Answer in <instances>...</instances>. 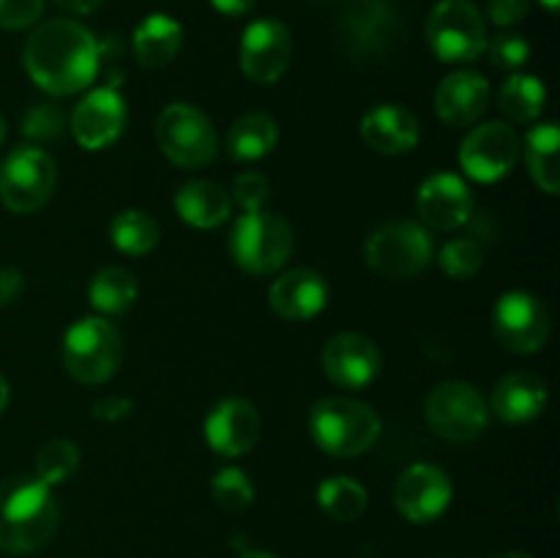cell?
Returning <instances> with one entry per match:
<instances>
[{
  "mask_svg": "<svg viewBox=\"0 0 560 558\" xmlns=\"http://www.w3.org/2000/svg\"><path fill=\"white\" fill-rule=\"evenodd\" d=\"M102 47L88 27L74 20H49L31 33L25 44V69L42 91L71 96L96 80Z\"/></svg>",
  "mask_w": 560,
  "mask_h": 558,
  "instance_id": "6da1fadb",
  "label": "cell"
},
{
  "mask_svg": "<svg viewBox=\"0 0 560 558\" xmlns=\"http://www.w3.org/2000/svg\"><path fill=\"white\" fill-rule=\"evenodd\" d=\"M60 523L52 487L38 476H11L0 485V550L11 556L36 553Z\"/></svg>",
  "mask_w": 560,
  "mask_h": 558,
  "instance_id": "7a4b0ae2",
  "label": "cell"
},
{
  "mask_svg": "<svg viewBox=\"0 0 560 558\" xmlns=\"http://www.w3.org/2000/svg\"><path fill=\"white\" fill-rule=\"evenodd\" d=\"M312 438L331 457H359L381 435V416L359 399L328 397L312 408Z\"/></svg>",
  "mask_w": 560,
  "mask_h": 558,
  "instance_id": "3957f363",
  "label": "cell"
},
{
  "mask_svg": "<svg viewBox=\"0 0 560 558\" xmlns=\"http://www.w3.org/2000/svg\"><path fill=\"white\" fill-rule=\"evenodd\" d=\"M124 342L104 317H82L63 337V367L77 383L98 386L118 372Z\"/></svg>",
  "mask_w": 560,
  "mask_h": 558,
  "instance_id": "277c9868",
  "label": "cell"
},
{
  "mask_svg": "<svg viewBox=\"0 0 560 558\" xmlns=\"http://www.w3.org/2000/svg\"><path fill=\"white\" fill-rule=\"evenodd\" d=\"M293 228L282 217L268 211H246L235 219L230 233L233 260L249 274H273L293 255Z\"/></svg>",
  "mask_w": 560,
  "mask_h": 558,
  "instance_id": "5b68a950",
  "label": "cell"
},
{
  "mask_svg": "<svg viewBox=\"0 0 560 558\" xmlns=\"http://www.w3.org/2000/svg\"><path fill=\"white\" fill-rule=\"evenodd\" d=\"M427 44L443 63H470L487 49L485 16L470 0H441L427 20Z\"/></svg>",
  "mask_w": 560,
  "mask_h": 558,
  "instance_id": "8992f818",
  "label": "cell"
},
{
  "mask_svg": "<svg viewBox=\"0 0 560 558\" xmlns=\"http://www.w3.org/2000/svg\"><path fill=\"white\" fill-rule=\"evenodd\" d=\"M156 142L170 162L186 170L206 167L219 151L217 131L208 115L186 102H175L162 109L156 120Z\"/></svg>",
  "mask_w": 560,
  "mask_h": 558,
  "instance_id": "52a82bcc",
  "label": "cell"
},
{
  "mask_svg": "<svg viewBox=\"0 0 560 558\" xmlns=\"http://www.w3.org/2000/svg\"><path fill=\"white\" fill-rule=\"evenodd\" d=\"M58 184L52 156L36 146H22L5 156L0 167V200L14 213H33L44 208Z\"/></svg>",
  "mask_w": 560,
  "mask_h": 558,
  "instance_id": "ba28073f",
  "label": "cell"
},
{
  "mask_svg": "<svg viewBox=\"0 0 560 558\" xmlns=\"http://www.w3.org/2000/svg\"><path fill=\"white\" fill-rule=\"evenodd\" d=\"M427 425L441 438L454 443H465L479 438L490 425V405L479 394V388L463 381L441 383L430 392L424 403Z\"/></svg>",
  "mask_w": 560,
  "mask_h": 558,
  "instance_id": "9c48e42d",
  "label": "cell"
},
{
  "mask_svg": "<svg viewBox=\"0 0 560 558\" xmlns=\"http://www.w3.org/2000/svg\"><path fill=\"white\" fill-rule=\"evenodd\" d=\"M432 235L416 222H388L370 235L364 246L366 263L392 279L416 277L432 260Z\"/></svg>",
  "mask_w": 560,
  "mask_h": 558,
  "instance_id": "30bf717a",
  "label": "cell"
},
{
  "mask_svg": "<svg viewBox=\"0 0 560 558\" xmlns=\"http://www.w3.org/2000/svg\"><path fill=\"white\" fill-rule=\"evenodd\" d=\"M339 36L353 58H383L392 53L399 36L397 9L392 0H348L339 20Z\"/></svg>",
  "mask_w": 560,
  "mask_h": 558,
  "instance_id": "8fae6325",
  "label": "cell"
},
{
  "mask_svg": "<svg viewBox=\"0 0 560 558\" xmlns=\"http://www.w3.org/2000/svg\"><path fill=\"white\" fill-rule=\"evenodd\" d=\"M492 332L503 348L514 353H536L550 337V315L536 295L512 290L503 293L492 310Z\"/></svg>",
  "mask_w": 560,
  "mask_h": 558,
  "instance_id": "7c38bea8",
  "label": "cell"
},
{
  "mask_svg": "<svg viewBox=\"0 0 560 558\" xmlns=\"http://www.w3.org/2000/svg\"><path fill=\"white\" fill-rule=\"evenodd\" d=\"M520 159V137L503 120H490L470 131L459 148V164L479 184L501 181Z\"/></svg>",
  "mask_w": 560,
  "mask_h": 558,
  "instance_id": "4fadbf2b",
  "label": "cell"
},
{
  "mask_svg": "<svg viewBox=\"0 0 560 558\" xmlns=\"http://www.w3.org/2000/svg\"><path fill=\"white\" fill-rule=\"evenodd\" d=\"M71 135L85 151L113 146L126 129V102L115 85H102L88 93L71 113Z\"/></svg>",
  "mask_w": 560,
  "mask_h": 558,
  "instance_id": "5bb4252c",
  "label": "cell"
},
{
  "mask_svg": "<svg viewBox=\"0 0 560 558\" xmlns=\"http://www.w3.org/2000/svg\"><path fill=\"white\" fill-rule=\"evenodd\" d=\"M452 479L446 470L432 463H416L397 479L394 487V501L402 518L410 523H432L441 518L452 503Z\"/></svg>",
  "mask_w": 560,
  "mask_h": 558,
  "instance_id": "9a60e30c",
  "label": "cell"
},
{
  "mask_svg": "<svg viewBox=\"0 0 560 558\" xmlns=\"http://www.w3.org/2000/svg\"><path fill=\"white\" fill-rule=\"evenodd\" d=\"M293 36L277 20H257L241 38V69L252 82L271 85L288 71Z\"/></svg>",
  "mask_w": 560,
  "mask_h": 558,
  "instance_id": "2e32d148",
  "label": "cell"
},
{
  "mask_svg": "<svg viewBox=\"0 0 560 558\" xmlns=\"http://www.w3.org/2000/svg\"><path fill=\"white\" fill-rule=\"evenodd\" d=\"M381 350L359 332H342L323 348V370L337 386L364 388L381 375Z\"/></svg>",
  "mask_w": 560,
  "mask_h": 558,
  "instance_id": "e0dca14e",
  "label": "cell"
},
{
  "mask_svg": "<svg viewBox=\"0 0 560 558\" xmlns=\"http://www.w3.org/2000/svg\"><path fill=\"white\" fill-rule=\"evenodd\" d=\"M262 421L252 403L241 397H228L206 419V441L222 457H241L249 449H255L260 438Z\"/></svg>",
  "mask_w": 560,
  "mask_h": 558,
  "instance_id": "ac0fdd59",
  "label": "cell"
},
{
  "mask_svg": "<svg viewBox=\"0 0 560 558\" xmlns=\"http://www.w3.org/2000/svg\"><path fill=\"white\" fill-rule=\"evenodd\" d=\"M421 219L435 230H457L474 213V195L468 184L454 173H435L419 186Z\"/></svg>",
  "mask_w": 560,
  "mask_h": 558,
  "instance_id": "d6986e66",
  "label": "cell"
},
{
  "mask_svg": "<svg viewBox=\"0 0 560 558\" xmlns=\"http://www.w3.org/2000/svg\"><path fill=\"white\" fill-rule=\"evenodd\" d=\"M328 301V284L312 268H293L282 274L268 290V304L284 321H310L323 312Z\"/></svg>",
  "mask_w": 560,
  "mask_h": 558,
  "instance_id": "ffe728a7",
  "label": "cell"
},
{
  "mask_svg": "<svg viewBox=\"0 0 560 558\" xmlns=\"http://www.w3.org/2000/svg\"><path fill=\"white\" fill-rule=\"evenodd\" d=\"M361 137L377 153H408L419 146L421 126L410 109L399 104H377L361 118Z\"/></svg>",
  "mask_w": 560,
  "mask_h": 558,
  "instance_id": "44dd1931",
  "label": "cell"
},
{
  "mask_svg": "<svg viewBox=\"0 0 560 558\" xmlns=\"http://www.w3.org/2000/svg\"><path fill=\"white\" fill-rule=\"evenodd\" d=\"M490 104V82L476 71H454L438 85V118L448 126H468L481 118Z\"/></svg>",
  "mask_w": 560,
  "mask_h": 558,
  "instance_id": "7402d4cb",
  "label": "cell"
},
{
  "mask_svg": "<svg viewBox=\"0 0 560 558\" xmlns=\"http://www.w3.org/2000/svg\"><path fill=\"white\" fill-rule=\"evenodd\" d=\"M547 405V386L534 372H512L492 392V410L509 425L536 419Z\"/></svg>",
  "mask_w": 560,
  "mask_h": 558,
  "instance_id": "603a6c76",
  "label": "cell"
},
{
  "mask_svg": "<svg viewBox=\"0 0 560 558\" xmlns=\"http://www.w3.org/2000/svg\"><path fill=\"white\" fill-rule=\"evenodd\" d=\"M175 211L191 228L211 230L228 222L233 200H230V191L217 181H189L175 195Z\"/></svg>",
  "mask_w": 560,
  "mask_h": 558,
  "instance_id": "cb8c5ba5",
  "label": "cell"
},
{
  "mask_svg": "<svg viewBox=\"0 0 560 558\" xmlns=\"http://www.w3.org/2000/svg\"><path fill=\"white\" fill-rule=\"evenodd\" d=\"M180 42H184V31L173 16L151 14L137 25L131 47H135V58L145 69H162L178 55Z\"/></svg>",
  "mask_w": 560,
  "mask_h": 558,
  "instance_id": "d4e9b609",
  "label": "cell"
},
{
  "mask_svg": "<svg viewBox=\"0 0 560 558\" xmlns=\"http://www.w3.org/2000/svg\"><path fill=\"white\" fill-rule=\"evenodd\" d=\"M560 131L556 124H539L528 131L525 140V162H528L530 178L541 191L558 195L560 189Z\"/></svg>",
  "mask_w": 560,
  "mask_h": 558,
  "instance_id": "484cf974",
  "label": "cell"
},
{
  "mask_svg": "<svg viewBox=\"0 0 560 558\" xmlns=\"http://www.w3.org/2000/svg\"><path fill=\"white\" fill-rule=\"evenodd\" d=\"M277 120L266 113H249L233 124L228 135L230 156L238 162H257L277 148Z\"/></svg>",
  "mask_w": 560,
  "mask_h": 558,
  "instance_id": "4316f807",
  "label": "cell"
},
{
  "mask_svg": "<svg viewBox=\"0 0 560 558\" xmlns=\"http://www.w3.org/2000/svg\"><path fill=\"white\" fill-rule=\"evenodd\" d=\"M88 299H91L93 310L102 312V315H124L137 301V279L126 268H102L91 279Z\"/></svg>",
  "mask_w": 560,
  "mask_h": 558,
  "instance_id": "83f0119b",
  "label": "cell"
},
{
  "mask_svg": "<svg viewBox=\"0 0 560 558\" xmlns=\"http://www.w3.org/2000/svg\"><path fill=\"white\" fill-rule=\"evenodd\" d=\"M503 115L514 124H534L541 115L547 102V91L541 80L530 74H514L503 82L501 93H498Z\"/></svg>",
  "mask_w": 560,
  "mask_h": 558,
  "instance_id": "f1b7e54d",
  "label": "cell"
},
{
  "mask_svg": "<svg viewBox=\"0 0 560 558\" xmlns=\"http://www.w3.org/2000/svg\"><path fill=\"white\" fill-rule=\"evenodd\" d=\"M109 239H113L115 249L124 255H148L159 241V224L153 222L151 213L140 211V208H126L109 224Z\"/></svg>",
  "mask_w": 560,
  "mask_h": 558,
  "instance_id": "f546056e",
  "label": "cell"
},
{
  "mask_svg": "<svg viewBox=\"0 0 560 558\" xmlns=\"http://www.w3.org/2000/svg\"><path fill=\"white\" fill-rule=\"evenodd\" d=\"M317 503L323 512L339 523H353L366 509V490L348 476H331L317 487Z\"/></svg>",
  "mask_w": 560,
  "mask_h": 558,
  "instance_id": "4dcf8cb0",
  "label": "cell"
},
{
  "mask_svg": "<svg viewBox=\"0 0 560 558\" xmlns=\"http://www.w3.org/2000/svg\"><path fill=\"white\" fill-rule=\"evenodd\" d=\"M77 468H80V449L71 441H66V438L49 441L36 457V476L49 487L74 476Z\"/></svg>",
  "mask_w": 560,
  "mask_h": 558,
  "instance_id": "1f68e13d",
  "label": "cell"
},
{
  "mask_svg": "<svg viewBox=\"0 0 560 558\" xmlns=\"http://www.w3.org/2000/svg\"><path fill=\"white\" fill-rule=\"evenodd\" d=\"M213 501L230 512H241L255 501V487L241 468H222L211 481Z\"/></svg>",
  "mask_w": 560,
  "mask_h": 558,
  "instance_id": "d6a6232c",
  "label": "cell"
},
{
  "mask_svg": "<svg viewBox=\"0 0 560 558\" xmlns=\"http://www.w3.org/2000/svg\"><path fill=\"white\" fill-rule=\"evenodd\" d=\"M438 260L452 279H470L485 263V249L474 239H454L443 246Z\"/></svg>",
  "mask_w": 560,
  "mask_h": 558,
  "instance_id": "836d02e7",
  "label": "cell"
},
{
  "mask_svg": "<svg viewBox=\"0 0 560 558\" xmlns=\"http://www.w3.org/2000/svg\"><path fill=\"white\" fill-rule=\"evenodd\" d=\"M63 129H66V115L58 104H49V102L33 104V107L25 113V118H22V131H25V137H31V140L36 142L58 140V137L63 135Z\"/></svg>",
  "mask_w": 560,
  "mask_h": 558,
  "instance_id": "e575fe53",
  "label": "cell"
},
{
  "mask_svg": "<svg viewBox=\"0 0 560 558\" xmlns=\"http://www.w3.org/2000/svg\"><path fill=\"white\" fill-rule=\"evenodd\" d=\"M487 49H490V60L498 69H520L530 53L528 42L517 33H501L487 44Z\"/></svg>",
  "mask_w": 560,
  "mask_h": 558,
  "instance_id": "d590c367",
  "label": "cell"
},
{
  "mask_svg": "<svg viewBox=\"0 0 560 558\" xmlns=\"http://www.w3.org/2000/svg\"><path fill=\"white\" fill-rule=\"evenodd\" d=\"M233 197L246 211H260L268 200V181L260 173H241L233 184Z\"/></svg>",
  "mask_w": 560,
  "mask_h": 558,
  "instance_id": "8d00e7d4",
  "label": "cell"
},
{
  "mask_svg": "<svg viewBox=\"0 0 560 558\" xmlns=\"http://www.w3.org/2000/svg\"><path fill=\"white\" fill-rule=\"evenodd\" d=\"M44 0H0V27L20 31L42 16Z\"/></svg>",
  "mask_w": 560,
  "mask_h": 558,
  "instance_id": "74e56055",
  "label": "cell"
},
{
  "mask_svg": "<svg viewBox=\"0 0 560 558\" xmlns=\"http://www.w3.org/2000/svg\"><path fill=\"white\" fill-rule=\"evenodd\" d=\"M530 9V0H490L487 3V14L495 25L509 27V25H517L528 16Z\"/></svg>",
  "mask_w": 560,
  "mask_h": 558,
  "instance_id": "f35d334b",
  "label": "cell"
},
{
  "mask_svg": "<svg viewBox=\"0 0 560 558\" xmlns=\"http://www.w3.org/2000/svg\"><path fill=\"white\" fill-rule=\"evenodd\" d=\"M25 290V277L16 268H0V306L14 304Z\"/></svg>",
  "mask_w": 560,
  "mask_h": 558,
  "instance_id": "ab89813d",
  "label": "cell"
},
{
  "mask_svg": "<svg viewBox=\"0 0 560 558\" xmlns=\"http://www.w3.org/2000/svg\"><path fill=\"white\" fill-rule=\"evenodd\" d=\"M131 408H135V405H131V399L104 397L102 403L93 405V416L102 421H118V419H124V416H129Z\"/></svg>",
  "mask_w": 560,
  "mask_h": 558,
  "instance_id": "60d3db41",
  "label": "cell"
},
{
  "mask_svg": "<svg viewBox=\"0 0 560 558\" xmlns=\"http://www.w3.org/2000/svg\"><path fill=\"white\" fill-rule=\"evenodd\" d=\"M213 9L222 11L228 16H241V14H249L255 9L257 0H211Z\"/></svg>",
  "mask_w": 560,
  "mask_h": 558,
  "instance_id": "b9f144b4",
  "label": "cell"
},
{
  "mask_svg": "<svg viewBox=\"0 0 560 558\" xmlns=\"http://www.w3.org/2000/svg\"><path fill=\"white\" fill-rule=\"evenodd\" d=\"M63 11H71V14H93L104 0H55Z\"/></svg>",
  "mask_w": 560,
  "mask_h": 558,
  "instance_id": "7bdbcfd3",
  "label": "cell"
},
{
  "mask_svg": "<svg viewBox=\"0 0 560 558\" xmlns=\"http://www.w3.org/2000/svg\"><path fill=\"white\" fill-rule=\"evenodd\" d=\"M5 405H9V383H5V377L0 375V414H3Z\"/></svg>",
  "mask_w": 560,
  "mask_h": 558,
  "instance_id": "ee69618b",
  "label": "cell"
},
{
  "mask_svg": "<svg viewBox=\"0 0 560 558\" xmlns=\"http://www.w3.org/2000/svg\"><path fill=\"white\" fill-rule=\"evenodd\" d=\"M241 558H273V556H268V553L262 550H244L241 553Z\"/></svg>",
  "mask_w": 560,
  "mask_h": 558,
  "instance_id": "f6af8a7d",
  "label": "cell"
},
{
  "mask_svg": "<svg viewBox=\"0 0 560 558\" xmlns=\"http://www.w3.org/2000/svg\"><path fill=\"white\" fill-rule=\"evenodd\" d=\"M490 558H530V556H525V553H498V556H490Z\"/></svg>",
  "mask_w": 560,
  "mask_h": 558,
  "instance_id": "bcb514c9",
  "label": "cell"
},
{
  "mask_svg": "<svg viewBox=\"0 0 560 558\" xmlns=\"http://www.w3.org/2000/svg\"><path fill=\"white\" fill-rule=\"evenodd\" d=\"M3 140H5V120L3 115H0V146H3Z\"/></svg>",
  "mask_w": 560,
  "mask_h": 558,
  "instance_id": "7dc6e473",
  "label": "cell"
},
{
  "mask_svg": "<svg viewBox=\"0 0 560 558\" xmlns=\"http://www.w3.org/2000/svg\"><path fill=\"white\" fill-rule=\"evenodd\" d=\"M541 3H545L547 9H550V11H556V9H558V0H541Z\"/></svg>",
  "mask_w": 560,
  "mask_h": 558,
  "instance_id": "c3c4849f",
  "label": "cell"
}]
</instances>
